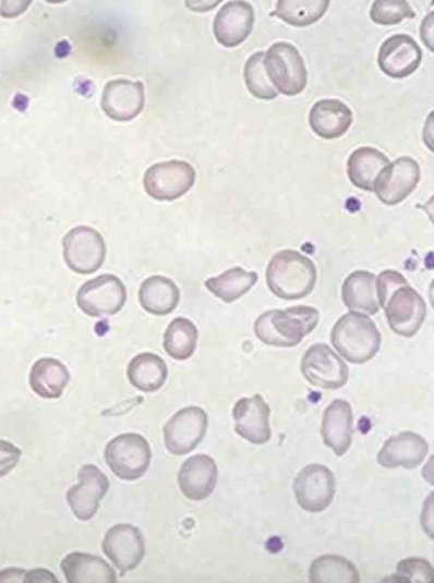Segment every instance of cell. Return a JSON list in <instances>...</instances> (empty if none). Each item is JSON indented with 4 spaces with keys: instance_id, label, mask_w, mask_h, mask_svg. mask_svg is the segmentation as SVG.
Wrapping results in <instances>:
<instances>
[{
    "instance_id": "obj_1",
    "label": "cell",
    "mask_w": 434,
    "mask_h": 583,
    "mask_svg": "<svg viewBox=\"0 0 434 583\" xmlns=\"http://www.w3.org/2000/svg\"><path fill=\"white\" fill-rule=\"evenodd\" d=\"M320 312L311 306L264 312L255 321V333L268 347L293 348L315 331Z\"/></svg>"
},
{
    "instance_id": "obj_2",
    "label": "cell",
    "mask_w": 434,
    "mask_h": 583,
    "mask_svg": "<svg viewBox=\"0 0 434 583\" xmlns=\"http://www.w3.org/2000/svg\"><path fill=\"white\" fill-rule=\"evenodd\" d=\"M266 275L268 289L278 299L289 302L306 299L315 288V264L297 251H281L274 255Z\"/></svg>"
},
{
    "instance_id": "obj_3",
    "label": "cell",
    "mask_w": 434,
    "mask_h": 583,
    "mask_svg": "<svg viewBox=\"0 0 434 583\" xmlns=\"http://www.w3.org/2000/svg\"><path fill=\"white\" fill-rule=\"evenodd\" d=\"M330 342L345 361L365 365L381 350L382 333L367 315L349 312L334 326Z\"/></svg>"
},
{
    "instance_id": "obj_4",
    "label": "cell",
    "mask_w": 434,
    "mask_h": 583,
    "mask_svg": "<svg viewBox=\"0 0 434 583\" xmlns=\"http://www.w3.org/2000/svg\"><path fill=\"white\" fill-rule=\"evenodd\" d=\"M264 68H266L272 86L278 94L296 97L306 89V64H304L300 51L292 44H274L264 57Z\"/></svg>"
},
{
    "instance_id": "obj_5",
    "label": "cell",
    "mask_w": 434,
    "mask_h": 583,
    "mask_svg": "<svg viewBox=\"0 0 434 583\" xmlns=\"http://www.w3.org/2000/svg\"><path fill=\"white\" fill-rule=\"evenodd\" d=\"M105 460L117 478L137 482L153 461L149 442L138 433H123L108 442Z\"/></svg>"
},
{
    "instance_id": "obj_6",
    "label": "cell",
    "mask_w": 434,
    "mask_h": 583,
    "mask_svg": "<svg viewBox=\"0 0 434 583\" xmlns=\"http://www.w3.org/2000/svg\"><path fill=\"white\" fill-rule=\"evenodd\" d=\"M128 292L123 281L116 275H99L84 282L76 293V304L87 317H112L126 304Z\"/></svg>"
},
{
    "instance_id": "obj_7",
    "label": "cell",
    "mask_w": 434,
    "mask_h": 583,
    "mask_svg": "<svg viewBox=\"0 0 434 583\" xmlns=\"http://www.w3.org/2000/svg\"><path fill=\"white\" fill-rule=\"evenodd\" d=\"M196 182V170L185 160L160 161L153 165L143 178L145 192L153 199L172 202L190 192Z\"/></svg>"
},
{
    "instance_id": "obj_8",
    "label": "cell",
    "mask_w": 434,
    "mask_h": 583,
    "mask_svg": "<svg viewBox=\"0 0 434 583\" xmlns=\"http://www.w3.org/2000/svg\"><path fill=\"white\" fill-rule=\"evenodd\" d=\"M62 256L72 272H97L106 259L105 238L92 227H75L62 238Z\"/></svg>"
},
{
    "instance_id": "obj_9",
    "label": "cell",
    "mask_w": 434,
    "mask_h": 583,
    "mask_svg": "<svg viewBox=\"0 0 434 583\" xmlns=\"http://www.w3.org/2000/svg\"><path fill=\"white\" fill-rule=\"evenodd\" d=\"M301 374L312 387L322 390H340L349 379L343 359L325 343L312 344L301 359Z\"/></svg>"
},
{
    "instance_id": "obj_10",
    "label": "cell",
    "mask_w": 434,
    "mask_h": 583,
    "mask_svg": "<svg viewBox=\"0 0 434 583\" xmlns=\"http://www.w3.org/2000/svg\"><path fill=\"white\" fill-rule=\"evenodd\" d=\"M382 307H384L391 331L407 339L421 331L426 318L424 299L408 282L399 286Z\"/></svg>"
},
{
    "instance_id": "obj_11",
    "label": "cell",
    "mask_w": 434,
    "mask_h": 583,
    "mask_svg": "<svg viewBox=\"0 0 434 583\" xmlns=\"http://www.w3.org/2000/svg\"><path fill=\"white\" fill-rule=\"evenodd\" d=\"M297 503L306 512L326 511L336 497L337 483L334 473L322 464H311L298 472L296 483Z\"/></svg>"
},
{
    "instance_id": "obj_12",
    "label": "cell",
    "mask_w": 434,
    "mask_h": 583,
    "mask_svg": "<svg viewBox=\"0 0 434 583\" xmlns=\"http://www.w3.org/2000/svg\"><path fill=\"white\" fill-rule=\"evenodd\" d=\"M208 430V416L198 406H186L165 424V446L176 457L191 453L204 441Z\"/></svg>"
},
{
    "instance_id": "obj_13",
    "label": "cell",
    "mask_w": 434,
    "mask_h": 583,
    "mask_svg": "<svg viewBox=\"0 0 434 583\" xmlns=\"http://www.w3.org/2000/svg\"><path fill=\"white\" fill-rule=\"evenodd\" d=\"M109 478L97 465L86 464L80 469L79 483L70 487L65 500L70 511L81 522H89L99 511L103 498L109 493Z\"/></svg>"
},
{
    "instance_id": "obj_14",
    "label": "cell",
    "mask_w": 434,
    "mask_h": 583,
    "mask_svg": "<svg viewBox=\"0 0 434 583\" xmlns=\"http://www.w3.org/2000/svg\"><path fill=\"white\" fill-rule=\"evenodd\" d=\"M103 552L119 568L121 574H126L134 571L145 559V537L142 531L132 524H116L105 535Z\"/></svg>"
},
{
    "instance_id": "obj_15",
    "label": "cell",
    "mask_w": 434,
    "mask_h": 583,
    "mask_svg": "<svg viewBox=\"0 0 434 583\" xmlns=\"http://www.w3.org/2000/svg\"><path fill=\"white\" fill-rule=\"evenodd\" d=\"M419 181H421V167L418 161L411 157H400L378 175L374 193L377 194L378 201L395 207L410 197V194L418 189Z\"/></svg>"
},
{
    "instance_id": "obj_16",
    "label": "cell",
    "mask_w": 434,
    "mask_h": 583,
    "mask_svg": "<svg viewBox=\"0 0 434 583\" xmlns=\"http://www.w3.org/2000/svg\"><path fill=\"white\" fill-rule=\"evenodd\" d=\"M145 84L140 81L113 80L103 90L101 109L109 119L131 121L145 109Z\"/></svg>"
},
{
    "instance_id": "obj_17",
    "label": "cell",
    "mask_w": 434,
    "mask_h": 583,
    "mask_svg": "<svg viewBox=\"0 0 434 583\" xmlns=\"http://www.w3.org/2000/svg\"><path fill=\"white\" fill-rule=\"evenodd\" d=\"M255 25V10L249 2L233 0L224 3L213 22V33L220 46L238 47L249 38Z\"/></svg>"
},
{
    "instance_id": "obj_18",
    "label": "cell",
    "mask_w": 434,
    "mask_h": 583,
    "mask_svg": "<svg viewBox=\"0 0 434 583\" xmlns=\"http://www.w3.org/2000/svg\"><path fill=\"white\" fill-rule=\"evenodd\" d=\"M377 62L385 75L403 80L418 71L422 62V50L411 36L395 35L382 44Z\"/></svg>"
},
{
    "instance_id": "obj_19",
    "label": "cell",
    "mask_w": 434,
    "mask_h": 583,
    "mask_svg": "<svg viewBox=\"0 0 434 583\" xmlns=\"http://www.w3.org/2000/svg\"><path fill=\"white\" fill-rule=\"evenodd\" d=\"M234 432L245 441L263 446L272 438L270 406L263 396L239 399L233 406Z\"/></svg>"
},
{
    "instance_id": "obj_20",
    "label": "cell",
    "mask_w": 434,
    "mask_h": 583,
    "mask_svg": "<svg viewBox=\"0 0 434 583\" xmlns=\"http://www.w3.org/2000/svg\"><path fill=\"white\" fill-rule=\"evenodd\" d=\"M179 487L188 500L204 501L215 493L217 464L208 454H194L180 467Z\"/></svg>"
},
{
    "instance_id": "obj_21",
    "label": "cell",
    "mask_w": 434,
    "mask_h": 583,
    "mask_svg": "<svg viewBox=\"0 0 434 583\" xmlns=\"http://www.w3.org/2000/svg\"><path fill=\"white\" fill-rule=\"evenodd\" d=\"M429 444L421 435L402 432L391 436L377 454L378 464L385 469H415L424 463Z\"/></svg>"
},
{
    "instance_id": "obj_22",
    "label": "cell",
    "mask_w": 434,
    "mask_h": 583,
    "mask_svg": "<svg viewBox=\"0 0 434 583\" xmlns=\"http://www.w3.org/2000/svg\"><path fill=\"white\" fill-rule=\"evenodd\" d=\"M323 442L337 457H343L352 446L354 436V414L351 405L343 399H336L325 410L322 421Z\"/></svg>"
},
{
    "instance_id": "obj_23",
    "label": "cell",
    "mask_w": 434,
    "mask_h": 583,
    "mask_svg": "<svg viewBox=\"0 0 434 583\" xmlns=\"http://www.w3.org/2000/svg\"><path fill=\"white\" fill-rule=\"evenodd\" d=\"M352 121L354 116L349 106L334 98L316 101L309 112L311 130L325 141L343 137L346 132L351 130Z\"/></svg>"
},
{
    "instance_id": "obj_24",
    "label": "cell",
    "mask_w": 434,
    "mask_h": 583,
    "mask_svg": "<svg viewBox=\"0 0 434 583\" xmlns=\"http://www.w3.org/2000/svg\"><path fill=\"white\" fill-rule=\"evenodd\" d=\"M62 574L69 583H116V571L106 560L86 552H70L61 562Z\"/></svg>"
},
{
    "instance_id": "obj_25",
    "label": "cell",
    "mask_w": 434,
    "mask_h": 583,
    "mask_svg": "<svg viewBox=\"0 0 434 583\" xmlns=\"http://www.w3.org/2000/svg\"><path fill=\"white\" fill-rule=\"evenodd\" d=\"M28 382L39 398L55 401L64 394L70 382V373L68 366L58 359L44 357L33 363Z\"/></svg>"
},
{
    "instance_id": "obj_26",
    "label": "cell",
    "mask_w": 434,
    "mask_h": 583,
    "mask_svg": "<svg viewBox=\"0 0 434 583\" xmlns=\"http://www.w3.org/2000/svg\"><path fill=\"white\" fill-rule=\"evenodd\" d=\"M138 302L148 314L165 317L179 306L180 291L174 281L161 275H154L142 282Z\"/></svg>"
},
{
    "instance_id": "obj_27",
    "label": "cell",
    "mask_w": 434,
    "mask_h": 583,
    "mask_svg": "<svg viewBox=\"0 0 434 583\" xmlns=\"http://www.w3.org/2000/svg\"><path fill=\"white\" fill-rule=\"evenodd\" d=\"M389 165L388 157L378 149L363 146L355 149L348 159V178L357 189L374 192L378 175Z\"/></svg>"
},
{
    "instance_id": "obj_28",
    "label": "cell",
    "mask_w": 434,
    "mask_h": 583,
    "mask_svg": "<svg viewBox=\"0 0 434 583\" xmlns=\"http://www.w3.org/2000/svg\"><path fill=\"white\" fill-rule=\"evenodd\" d=\"M128 379L138 391L156 392L167 384V363L154 352H142L129 362Z\"/></svg>"
},
{
    "instance_id": "obj_29",
    "label": "cell",
    "mask_w": 434,
    "mask_h": 583,
    "mask_svg": "<svg viewBox=\"0 0 434 583\" xmlns=\"http://www.w3.org/2000/svg\"><path fill=\"white\" fill-rule=\"evenodd\" d=\"M345 306L357 314L375 315L381 306L375 293L374 274L357 270L346 278L341 288Z\"/></svg>"
},
{
    "instance_id": "obj_30",
    "label": "cell",
    "mask_w": 434,
    "mask_h": 583,
    "mask_svg": "<svg viewBox=\"0 0 434 583\" xmlns=\"http://www.w3.org/2000/svg\"><path fill=\"white\" fill-rule=\"evenodd\" d=\"M256 272H248L242 267H233L219 277L209 278L205 281V288L224 303L230 304L244 296L256 284Z\"/></svg>"
},
{
    "instance_id": "obj_31",
    "label": "cell",
    "mask_w": 434,
    "mask_h": 583,
    "mask_svg": "<svg viewBox=\"0 0 434 583\" xmlns=\"http://www.w3.org/2000/svg\"><path fill=\"white\" fill-rule=\"evenodd\" d=\"M329 5V0H279L272 16L293 27H309L325 16Z\"/></svg>"
},
{
    "instance_id": "obj_32",
    "label": "cell",
    "mask_w": 434,
    "mask_h": 583,
    "mask_svg": "<svg viewBox=\"0 0 434 583\" xmlns=\"http://www.w3.org/2000/svg\"><path fill=\"white\" fill-rule=\"evenodd\" d=\"M359 570L351 560L340 556H322L314 560L309 570L312 583H359Z\"/></svg>"
},
{
    "instance_id": "obj_33",
    "label": "cell",
    "mask_w": 434,
    "mask_h": 583,
    "mask_svg": "<svg viewBox=\"0 0 434 583\" xmlns=\"http://www.w3.org/2000/svg\"><path fill=\"white\" fill-rule=\"evenodd\" d=\"M198 329L186 318H176L169 323L164 336V348L169 357L176 361H188L196 351Z\"/></svg>"
},
{
    "instance_id": "obj_34",
    "label": "cell",
    "mask_w": 434,
    "mask_h": 583,
    "mask_svg": "<svg viewBox=\"0 0 434 583\" xmlns=\"http://www.w3.org/2000/svg\"><path fill=\"white\" fill-rule=\"evenodd\" d=\"M264 57H266L264 51H257L245 62V86H248L250 94L260 100H275L279 94L268 80L266 68H264Z\"/></svg>"
},
{
    "instance_id": "obj_35",
    "label": "cell",
    "mask_w": 434,
    "mask_h": 583,
    "mask_svg": "<svg viewBox=\"0 0 434 583\" xmlns=\"http://www.w3.org/2000/svg\"><path fill=\"white\" fill-rule=\"evenodd\" d=\"M371 20L378 25H396L415 16L410 3L405 0H377L371 7Z\"/></svg>"
},
{
    "instance_id": "obj_36",
    "label": "cell",
    "mask_w": 434,
    "mask_h": 583,
    "mask_svg": "<svg viewBox=\"0 0 434 583\" xmlns=\"http://www.w3.org/2000/svg\"><path fill=\"white\" fill-rule=\"evenodd\" d=\"M395 578L397 582L432 583L434 570L429 560L411 557L397 564Z\"/></svg>"
},
{
    "instance_id": "obj_37",
    "label": "cell",
    "mask_w": 434,
    "mask_h": 583,
    "mask_svg": "<svg viewBox=\"0 0 434 583\" xmlns=\"http://www.w3.org/2000/svg\"><path fill=\"white\" fill-rule=\"evenodd\" d=\"M403 275L396 270H385L375 278V293H377L378 306H384L388 296L396 291L399 286L407 284Z\"/></svg>"
},
{
    "instance_id": "obj_38",
    "label": "cell",
    "mask_w": 434,
    "mask_h": 583,
    "mask_svg": "<svg viewBox=\"0 0 434 583\" xmlns=\"http://www.w3.org/2000/svg\"><path fill=\"white\" fill-rule=\"evenodd\" d=\"M21 457L22 452L14 444L0 439V479L16 469Z\"/></svg>"
}]
</instances>
